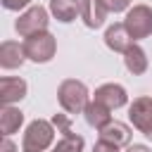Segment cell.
<instances>
[{
    "mask_svg": "<svg viewBox=\"0 0 152 152\" xmlns=\"http://www.w3.org/2000/svg\"><path fill=\"white\" fill-rule=\"evenodd\" d=\"M109 10L102 0H81V19L88 28H100L107 19Z\"/></svg>",
    "mask_w": 152,
    "mask_h": 152,
    "instance_id": "8fae6325",
    "label": "cell"
},
{
    "mask_svg": "<svg viewBox=\"0 0 152 152\" xmlns=\"http://www.w3.org/2000/svg\"><path fill=\"white\" fill-rule=\"evenodd\" d=\"M52 140H55V124L45 119H33L24 131L21 147L24 152H45L52 145Z\"/></svg>",
    "mask_w": 152,
    "mask_h": 152,
    "instance_id": "7a4b0ae2",
    "label": "cell"
},
{
    "mask_svg": "<svg viewBox=\"0 0 152 152\" xmlns=\"http://www.w3.org/2000/svg\"><path fill=\"white\" fill-rule=\"evenodd\" d=\"M24 52H26V59L36 64H48L57 52V40L50 31H40L24 40Z\"/></svg>",
    "mask_w": 152,
    "mask_h": 152,
    "instance_id": "3957f363",
    "label": "cell"
},
{
    "mask_svg": "<svg viewBox=\"0 0 152 152\" xmlns=\"http://www.w3.org/2000/svg\"><path fill=\"white\" fill-rule=\"evenodd\" d=\"M26 62V52H24V43L17 40H2L0 43V66L2 69H19Z\"/></svg>",
    "mask_w": 152,
    "mask_h": 152,
    "instance_id": "30bf717a",
    "label": "cell"
},
{
    "mask_svg": "<svg viewBox=\"0 0 152 152\" xmlns=\"http://www.w3.org/2000/svg\"><path fill=\"white\" fill-rule=\"evenodd\" d=\"M133 43H135V40H133L131 33L126 31L124 21H121V24H112V26L104 31V45H107L109 50H114V52H126Z\"/></svg>",
    "mask_w": 152,
    "mask_h": 152,
    "instance_id": "7c38bea8",
    "label": "cell"
},
{
    "mask_svg": "<svg viewBox=\"0 0 152 152\" xmlns=\"http://www.w3.org/2000/svg\"><path fill=\"white\" fill-rule=\"evenodd\" d=\"M104 2V7L109 10V12H128V5H131V0H102Z\"/></svg>",
    "mask_w": 152,
    "mask_h": 152,
    "instance_id": "d6986e66",
    "label": "cell"
},
{
    "mask_svg": "<svg viewBox=\"0 0 152 152\" xmlns=\"http://www.w3.org/2000/svg\"><path fill=\"white\" fill-rule=\"evenodd\" d=\"M33 0H2V7L5 10H12V12H19L24 7H28Z\"/></svg>",
    "mask_w": 152,
    "mask_h": 152,
    "instance_id": "ffe728a7",
    "label": "cell"
},
{
    "mask_svg": "<svg viewBox=\"0 0 152 152\" xmlns=\"http://www.w3.org/2000/svg\"><path fill=\"white\" fill-rule=\"evenodd\" d=\"M121 147H116V145H112V142H107V140H100L97 138V142L93 145V152H119Z\"/></svg>",
    "mask_w": 152,
    "mask_h": 152,
    "instance_id": "44dd1931",
    "label": "cell"
},
{
    "mask_svg": "<svg viewBox=\"0 0 152 152\" xmlns=\"http://www.w3.org/2000/svg\"><path fill=\"white\" fill-rule=\"evenodd\" d=\"M83 147H86V140L71 131V133L62 135V138L52 145V152H83Z\"/></svg>",
    "mask_w": 152,
    "mask_h": 152,
    "instance_id": "e0dca14e",
    "label": "cell"
},
{
    "mask_svg": "<svg viewBox=\"0 0 152 152\" xmlns=\"http://www.w3.org/2000/svg\"><path fill=\"white\" fill-rule=\"evenodd\" d=\"M93 100L102 102L104 107H109L114 112V109H121V107L128 104V93L121 83H102L100 88H95Z\"/></svg>",
    "mask_w": 152,
    "mask_h": 152,
    "instance_id": "52a82bcc",
    "label": "cell"
},
{
    "mask_svg": "<svg viewBox=\"0 0 152 152\" xmlns=\"http://www.w3.org/2000/svg\"><path fill=\"white\" fill-rule=\"evenodd\" d=\"M124 152H152L147 145H140V142H133V145H128Z\"/></svg>",
    "mask_w": 152,
    "mask_h": 152,
    "instance_id": "603a6c76",
    "label": "cell"
},
{
    "mask_svg": "<svg viewBox=\"0 0 152 152\" xmlns=\"http://www.w3.org/2000/svg\"><path fill=\"white\" fill-rule=\"evenodd\" d=\"M131 128L126 126V124H121V121H116V119H112L107 126H102L100 131H97V138L100 140H107V142H112V145H116V147H128L131 145Z\"/></svg>",
    "mask_w": 152,
    "mask_h": 152,
    "instance_id": "9c48e42d",
    "label": "cell"
},
{
    "mask_svg": "<svg viewBox=\"0 0 152 152\" xmlns=\"http://www.w3.org/2000/svg\"><path fill=\"white\" fill-rule=\"evenodd\" d=\"M52 124L57 126V131L62 133V135H66V133H71V121L64 116V114H55L52 116Z\"/></svg>",
    "mask_w": 152,
    "mask_h": 152,
    "instance_id": "ac0fdd59",
    "label": "cell"
},
{
    "mask_svg": "<svg viewBox=\"0 0 152 152\" xmlns=\"http://www.w3.org/2000/svg\"><path fill=\"white\" fill-rule=\"evenodd\" d=\"M21 124H24V112L14 104H5L2 112H0V133L12 135L21 128Z\"/></svg>",
    "mask_w": 152,
    "mask_h": 152,
    "instance_id": "2e32d148",
    "label": "cell"
},
{
    "mask_svg": "<svg viewBox=\"0 0 152 152\" xmlns=\"http://www.w3.org/2000/svg\"><path fill=\"white\" fill-rule=\"evenodd\" d=\"M83 116H86V124H88V126H93L95 131H100L102 126H107V124L112 121V109L104 107V104L97 102V100H90V104L86 107Z\"/></svg>",
    "mask_w": 152,
    "mask_h": 152,
    "instance_id": "9a60e30c",
    "label": "cell"
},
{
    "mask_svg": "<svg viewBox=\"0 0 152 152\" xmlns=\"http://www.w3.org/2000/svg\"><path fill=\"white\" fill-rule=\"evenodd\" d=\"M0 152H17V145L10 140V135H2V145H0Z\"/></svg>",
    "mask_w": 152,
    "mask_h": 152,
    "instance_id": "7402d4cb",
    "label": "cell"
},
{
    "mask_svg": "<svg viewBox=\"0 0 152 152\" xmlns=\"http://www.w3.org/2000/svg\"><path fill=\"white\" fill-rule=\"evenodd\" d=\"M26 90H28V86H26L24 78L2 76V78H0V100H2V107L24 100V97H26Z\"/></svg>",
    "mask_w": 152,
    "mask_h": 152,
    "instance_id": "ba28073f",
    "label": "cell"
},
{
    "mask_svg": "<svg viewBox=\"0 0 152 152\" xmlns=\"http://www.w3.org/2000/svg\"><path fill=\"white\" fill-rule=\"evenodd\" d=\"M57 102L66 114H83L86 107L90 104V93L83 81L76 78H64L57 88Z\"/></svg>",
    "mask_w": 152,
    "mask_h": 152,
    "instance_id": "6da1fadb",
    "label": "cell"
},
{
    "mask_svg": "<svg viewBox=\"0 0 152 152\" xmlns=\"http://www.w3.org/2000/svg\"><path fill=\"white\" fill-rule=\"evenodd\" d=\"M124 26L133 40H142V38L152 36V7H147V5L128 7V12L124 17Z\"/></svg>",
    "mask_w": 152,
    "mask_h": 152,
    "instance_id": "5b68a950",
    "label": "cell"
},
{
    "mask_svg": "<svg viewBox=\"0 0 152 152\" xmlns=\"http://www.w3.org/2000/svg\"><path fill=\"white\" fill-rule=\"evenodd\" d=\"M48 24H50V17H48V10L43 5H31L26 7L17 21H14V28L21 38H28V36H36L40 31H48Z\"/></svg>",
    "mask_w": 152,
    "mask_h": 152,
    "instance_id": "277c9868",
    "label": "cell"
},
{
    "mask_svg": "<svg viewBox=\"0 0 152 152\" xmlns=\"http://www.w3.org/2000/svg\"><path fill=\"white\" fill-rule=\"evenodd\" d=\"M128 119L147 140H152V97L140 95L128 104Z\"/></svg>",
    "mask_w": 152,
    "mask_h": 152,
    "instance_id": "8992f818",
    "label": "cell"
},
{
    "mask_svg": "<svg viewBox=\"0 0 152 152\" xmlns=\"http://www.w3.org/2000/svg\"><path fill=\"white\" fill-rule=\"evenodd\" d=\"M50 14L57 21L69 24L81 17V0H50Z\"/></svg>",
    "mask_w": 152,
    "mask_h": 152,
    "instance_id": "4fadbf2b",
    "label": "cell"
},
{
    "mask_svg": "<svg viewBox=\"0 0 152 152\" xmlns=\"http://www.w3.org/2000/svg\"><path fill=\"white\" fill-rule=\"evenodd\" d=\"M124 64H126V69H128L133 76L145 74V71H147V66H150L147 55H145V50H142L138 43H133V45L124 52Z\"/></svg>",
    "mask_w": 152,
    "mask_h": 152,
    "instance_id": "5bb4252c",
    "label": "cell"
}]
</instances>
